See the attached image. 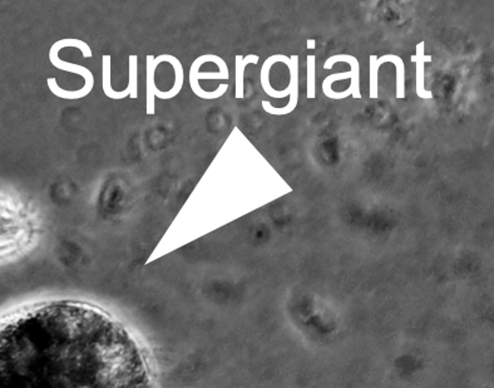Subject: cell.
I'll return each instance as SVG.
<instances>
[{"label": "cell", "mask_w": 494, "mask_h": 388, "mask_svg": "<svg viewBox=\"0 0 494 388\" xmlns=\"http://www.w3.org/2000/svg\"><path fill=\"white\" fill-rule=\"evenodd\" d=\"M277 62H280V54L271 55V57H268V58L264 62V64H262V67H261L260 82L261 87L265 91V94H266L267 96H270V97H273V98H279V100H281V98H285L287 96H290L291 89L286 87L284 91H276V89L271 86V83H270V71H271V67L274 66L275 63H277Z\"/></svg>", "instance_id": "30bf717a"}, {"label": "cell", "mask_w": 494, "mask_h": 388, "mask_svg": "<svg viewBox=\"0 0 494 388\" xmlns=\"http://www.w3.org/2000/svg\"><path fill=\"white\" fill-rule=\"evenodd\" d=\"M384 63L385 62L383 60V57H376V55L369 57V74H370L369 96L373 100L378 98V73H379V67Z\"/></svg>", "instance_id": "5bb4252c"}, {"label": "cell", "mask_w": 494, "mask_h": 388, "mask_svg": "<svg viewBox=\"0 0 494 388\" xmlns=\"http://www.w3.org/2000/svg\"><path fill=\"white\" fill-rule=\"evenodd\" d=\"M219 58L220 57L214 55V54H203V55L197 57L191 64V68H190V86H191L192 92L197 97L202 98V100H217V98H220L223 94H226V91L228 89V85H226V83H222L214 91H206L205 88L201 87L200 80H228L230 78V73H223L220 71L219 72H208V73L201 72L200 68L205 63L210 62V63L216 64V62L219 60Z\"/></svg>", "instance_id": "3957f363"}, {"label": "cell", "mask_w": 494, "mask_h": 388, "mask_svg": "<svg viewBox=\"0 0 494 388\" xmlns=\"http://www.w3.org/2000/svg\"><path fill=\"white\" fill-rule=\"evenodd\" d=\"M287 68L290 71V82L289 85L294 86L295 89L290 94V100L285 107L276 108L275 114L276 116H282V114H291L298 106V100H299V55H291L286 63Z\"/></svg>", "instance_id": "52a82bcc"}, {"label": "cell", "mask_w": 494, "mask_h": 388, "mask_svg": "<svg viewBox=\"0 0 494 388\" xmlns=\"http://www.w3.org/2000/svg\"><path fill=\"white\" fill-rule=\"evenodd\" d=\"M259 60L260 57L256 54H248L246 57L237 54L235 57V96L237 100H242L245 97V69L248 64H257Z\"/></svg>", "instance_id": "ba28073f"}, {"label": "cell", "mask_w": 494, "mask_h": 388, "mask_svg": "<svg viewBox=\"0 0 494 388\" xmlns=\"http://www.w3.org/2000/svg\"><path fill=\"white\" fill-rule=\"evenodd\" d=\"M307 94L309 100H314L316 97L315 94V57L314 54L307 55Z\"/></svg>", "instance_id": "2e32d148"}, {"label": "cell", "mask_w": 494, "mask_h": 388, "mask_svg": "<svg viewBox=\"0 0 494 388\" xmlns=\"http://www.w3.org/2000/svg\"><path fill=\"white\" fill-rule=\"evenodd\" d=\"M158 60L162 63H170L172 66V69H174V87L171 88L168 92L166 94H162L160 91L156 89L154 92V97L160 98L162 100H172L176 96H179L181 92V89L183 87V80H185V72H183V67H182V63L181 60L174 57V55H171V54H161L157 57Z\"/></svg>", "instance_id": "8992f818"}, {"label": "cell", "mask_w": 494, "mask_h": 388, "mask_svg": "<svg viewBox=\"0 0 494 388\" xmlns=\"http://www.w3.org/2000/svg\"><path fill=\"white\" fill-rule=\"evenodd\" d=\"M28 239L29 220L21 201L0 190V261L18 254Z\"/></svg>", "instance_id": "6da1fadb"}, {"label": "cell", "mask_w": 494, "mask_h": 388, "mask_svg": "<svg viewBox=\"0 0 494 388\" xmlns=\"http://www.w3.org/2000/svg\"><path fill=\"white\" fill-rule=\"evenodd\" d=\"M128 86L126 89L129 92V98L136 100L138 98V55L131 54L128 57Z\"/></svg>", "instance_id": "4fadbf2b"}, {"label": "cell", "mask_w": 494, "mask_h": 388, "mask_svg": "<svg viewBox=\"0 0 494 388\" xmlns=\"http://www.w3.org/2000/svg\"><path fill=\"white\" fill-rule=\"evenodd\" d=\"M339 62H344V63H347L350 66V71L347 72H344V73H334L327 76V78L322 82V91L325 89H329L331 88V85L335 83L336 80H351V85L349 86L350 91H351V97L354 100H358V98H361L360 92V66H359V60L355 58L354 55H350V54H336V55H333L330 58H327L325 60V64H324V69H333L336 63Z\"/></svg>", "instance_id": "277c9868"}, {"label": "cell", "mask_w": 494, "mask_h": 388, "mask_svg": "<svg viewBox=\"0 0 494 388\" xmlns=\"http://www.w3.org/2000/svg\"><path fill=\"white\" fill-rule=\"evenodd\" d=\"M307 49H309V51H310V49H315V48H316V40L311 39V38H310V39H307Z\"/></svg>", "instance_id": "ac0fdd59"}, {"label": "cell", "mask_w": 494, "mask_h": 388, "mask_svg": "<svg viewBox=\"0 0 494 388\" xmlns=\"http://www.w3.org/2000/svg\"><path fill=\"white\" fill-rule=\"evenodd\" d=\"M383 60L387 63H394L396 68V98L404 100L405 98V64L404 60L399 55L395 54H385Z\"/></svg>", "instance_id": "7c38bea8"}, {"label": "cell", "mask_w": 494, "mask_h": 388, "mask_svg": "<svg viewBox=\"0 0 494 388\" xmlns=\"http://www.w3.org/2000/svg\"><path fill=\"white\" fill-rule=\"evenodd\" d=\"M48 57H49L51 63H52L57 69L64 71V72H69V73L78 74V76H80V77L84 80V86L80 88V89H77V91H66V89H63V88L60 87L54 77L48 78V88H49V91H51L54 96H57L58 98H62V100H77L84 98L86 96H88V94L92 92V89H93L94 87V76L87 67H83V66L75 64V63H71V62H67V60H60V51H57L54 47H51V49H49Z\"/></svg>", "instance_id": "7a4b0ae2"}, {"label": "cell", "mask_w": 494, "mask_h": 388, "mask_svg": "<svg viewBox=\"0 0 494 388\" xmlns=\"http://www.w3.org/2000/svg\"><path fill=\"white\" fill-rule=\"evenodd\" d=\"M111 55L109 54H104L102 57V87H103V94L107 96L108 98L114 100H125L129 97V92L127 89H123V91H116L112 87V83H111Z\"/></svg>", "instance_id": "8fae6325"}, {"label": "cell", "mask_w": 494, "mask_h": 388, "mask_svg": "<svg viewBox=\"0 0 494 388\" xmlns=\"http://www.w3.org/2000/svg\"><path fill=\"white\" fill-rule=\"evenodd\" d=\"M424 48H426V42L421 40L417 44V54L410 57V62H414L417 64V80H415V91L417 96L421 100H432L433 98V92L428 91L426 88V72H424V64L427 62H432V55H427L424 53Z\"/></svg>", "instance_id": "5b68a950"}, {"label": "cell", "mask_w": 494, "mask_h": 388, "mask_svg": "<svg viewBox=\"0 0 494 388\" xmlns=\"http://www.w3.org/2000/svg\"><path fill=\"white\" fill-rule=\"evenodd\" d=\"M52 47L55 48L60 52L62 49L67 47L78 48L84 58H92L93 57V52H92V49L88 46L87 43L83 42V40L77 39V38H64V39L57 40Z\"/></svg>", "instance_id": "9a60e30c"}, {"label": "cell", "mask_w": 494, "mask_h": 388, "mask_svg": "<svg viewBox=\"0 0 494 388\" xmlns=\"http://www.w3.org/2000/svg\"><path fill=\"white\" fill-rule=\"evenodd\" d=\"M161 62L157 57L149 54L146 57V114L152 116L156 112L154 107V92H156V69L160 66Z\"/></svg>", "instance_id": "9c48e42d"}, {"label": "cell", "mask_w": 494, "mask_h": 388, "mask_svg": "<svg viewBox=\"0 0 494 388\" xmlns=\"http://www.w3.org/2000/svg\"><path fill=\"white\" fill-rule=\"evenodd\" d=\"M322 92L327 96V98H331V100H344V98H347L349 96H351L350 88H347V89L342 91V92H336L333 88H329V89H325V91H322Z\"/></svg>", "instance_id": "e0dca14e"}]
</instances>
